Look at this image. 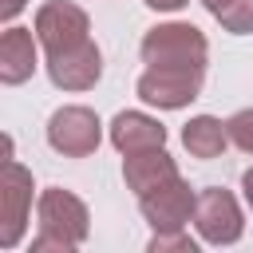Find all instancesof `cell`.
I'll list each match as a JSON object with an SVG mask.
<instances>
[{
  "mask_svg": "<svg viewBox=\"0 0 253 253\" xmlns=\"http://www.w3.org/2000/svg\"><path fill=\"white\" fill-rule=\"evenodd\" d=\"M87 32H91V20H87V12H83L79 4H71V0H47V4L36 12V40H40V47H43L47 55L67 51V47L91 40Z\"/></svg>",
  "mask_w": 253,
  "mask_h": 253,
  "instance_id": "52a82bcc",
  "label": "cell"
},
{
  "mask_svg": "<svg viewBox=\"0 0 253 253\" xmlns=\"http://www.w3.org/2000/svg\"><path fill=\"white\" fill-rule=\"evenodd\" d=\"M24 8H28V0H0V20H4V24H12Z\"/></svg>",
  "mask_w": 253,
  "mask_h": 253,
  "instance_id": "e0dca14e",
  "label": "cell"
},
{
  "mask_svg": "<svg viewBox=\"0 0 253 253\" xmlns=\"http://www.w3.org/2000/svg\"><path fill=\"white\" fill-rule=\"evenodd\" d=\"M123 178H126V190H134L138 198L166 186L170 178H178V166L174 158L166 154V146H154V150H138V154H126L123 158Z\"/></svg>",
  "mask_w": 253,
  "mask_h": 253,
  "instance_id": "8fae6325",
  "label": "cell"
},
{
  "mask_svg": "<svg viewBox=\"0 0 253 253\" xmlns=\"http://www.w3.org/2000/svg\"><path fill=\"white\" fill-rule=\"evenodd\" d=\"M36 63H40V59H36V40H32V32L8 24L4 36H0V83L16 87V83L32 79Z\"/></svg>",
  "mask_w": 253,
  "mask_h": 253,
  "instance_id": "7c38bea8",
  "label": "cell"
},
{
  "mask_svg": "<svg viewBox=\"0 0 253 253\" xmlns=\"http://www.w3.org/2000/svg\"><path fill=\"white\" fill-rule=\"evenodd\" d=\"M194 225H198V233H202L206 245H233L245 233L241 206L221 186H206L198 194V202H194Z\"/></svg>",
  "mask_w": 253,
  "mask_h": 253,
  "instance_id": "8992f818",
  "label": "cell"
},
{
  "mask_svg": "<svg viewBox=\"0 0 253 253\" xmlns=\"http://www.w3.org/2000/svg\"><path fill=\"white\" fill-rule=\"evenodd\" d=\"M142 63L146 67H206L210 43L194 24H158L142 36Z\"/></svg>",
  "mask_w": 253,
  "mask_h": 253,
  "instance_id": "7a4b0ae2",
  "label": "cell"
},
{
  "mask_svg": "<svg viewBox=\"0 0 253 253\" xmlns=\"http://www.w3.org/2000/svg\"><path fill=\"white\" fill-rule=\"evenodd\" d=\"M32 170L20 166L16 158L4 162L0 174V249H16L24 229H28V210H32Z\"/></svg>",
  "mask_w": 253,
  "mask_h": 253,
  "instance_id": "5b68a950",
  "label": "cell"
},
{
  "mask_svg": "<svg viewBox=\"0 0 253 253\" xmlns=\"http://www.w3.org/2000/svg\"><path fill=\"white\" fill-rule=\"evenodd\" d=\"M186 0H146V8H154V12H178Z\"/></svg>",
  "mask_w": 253,
  "mask_h": 253,
  "instance_id": "d6986e66",
  "label": "cell"
},
{
  "mask_svg": "<svg viewBox=\"0 0 253 253\" xmlns=\"http://www.w3.org/2000/svg\"><path fill=\"white\" fill-rule=\"evenodd\" d=\"M47 142L63 158H87L103 142V123L91 107H59L47 119Z\"/></svg>",
  "mask_w": 253,
  "mask_h": 253,
  "instance_id": "277c9868",
  "label": "cell"
},
{
  "mask_svg": "<svg viewBox=\"0 0 253 253\" xmlns=\"http://www.w3.org/2000/svg\"><path fill=\"white\" fill-rule=\"evenodd\" d=\"M182 146H186L194 158L210 162V158H217V154L229 146V126H225L221 119H213V115H194V119L182 126Z\"/></svg>",
  "mask_w": 253,
  "mask_h": 253,
  "instance_id": "4fadbf2b",
  "label": "cell"
},
{
  "mask_svg": "<svg viewBox=\"0 0 253 253\" xmlns=\"http://www.w3.org/2000/svg\"><path fill=\"white\" fill-rule=\"evenodd\" d=\"M225 126H229V142H233V146H241L245 154H253V107H245V111L229 115V119H225Z\"/></svg>",
  "mask_w": 253,
  "mask_h": 253,
  "instance_id": "5bb4252c",
  "label": "cell"
},
{
  "mask_svg": "<svg viewBox=\"0 0 253 253\" xmlns=\"http://www.w3.org/2000/svg\"><path fill=\"white\" fill-rule=\"evenodd\" d=\"M202 4H206V12H210V16L217 20V16H221V12H229V8L237 4V0H202Z\"/></svg>",
  "mask_w": 253,
  "mask_h": 253,
  "instance_id": "ac0fdd59",
  "label": "cell"
},
{
  "mask_svg": "<svg viewBox=\"0 0 253 253\" xmlns=\"http://www.w3.org/2000/svg\"><path fill=\"white\" fill-rule=\"evenodd\" d=\"M146 249H150V253H166V249H178V253H198V241H194L186 229H174V233H154Z\"/></svg>",
  "mask_w": 253,
  "mask_h": 253,
  "instance_id": "2e32d148",
  "label": "cell"
},
{
  "mask_svg": "<svg viewBox=\"0 0 253 253\" xmlns=\"http://www.w3.org/2000/svg\"><path fill=\"white\" fill-rule=\"evenodd\" d=\"M206 67H146L134 83L138 99L158 111H182L202 95Z\"/></svg>",
  "mask_w": 253,
  "mask_h": 253,
  "instance_id": "3957f363",
  "label": "cell"
},
{
  "mask_svg": "<svg viewBox=\"0 0 253 253\" xmlns=\"http://www.w3.org/2000/svg\"><path fill=\"white\" fill-rule=\"evenodd\" d=\"M36 213H40V233L32 237V253H47V249L71 253L87 241L91 217H87V206L71 190H59V186L43 190L36 202Z\"/></svg>",
  "mask_w": 253,
  "mask_h": 253,
  "instance_id": "6da1fadb",
  "label": "cell"
},
{
  "mask_svg": "<svg viewBox=\"0 0 253 253\" xmlns=\"http://www.w3.org/2000/svg\"><path fill=\"white\" fill-rule=\"evenodd\" d=\"M47 75H51V83L59 91H87L103 75V55H99V47L91 40H83V43H75L67 51L47 55Z\"/></svg>",
  "mask_w": 253,
  "mask_h": 253,
  "instance_id": "9c48e42d",
  "label": "cell"
},
{
  "mask_svg": "<svg viewBox=\"0 0 253 253\" xmlns=\"http://www.w3.org/2000/svg\"><path fill=\"white\" fill-rule=\"evenodd\" d=\"M217 20H221L225 32H233V36H249V32H253V0H237V4H233L229 12H221Z\"/></svg>",
  "mask_w": 253,
  "mask_h": 253,
  "instance_id": "9a60e30c",
  "label": "cell"
},
{
  "mask_svg": "<svg viewBox=\"0 0 253 253\" xmlns=\"http://www.w3.org/2000/svg\"><path fill=\"white\" fill-rule=\"evenodd\" d=\"M241 190H245V202H249V210H253V166L241 174Z\"/></svg>",
  "mask_w": 253,
  "mask_h": 253,
  "instance_id": "ffe728a7",
  "label": "cell"
},
{
  "mask_svg": "<svg viewBox=\"0 0 253 253\" xmlns=\"http://www.w3.org/2000/svg\"><path fill=\"white\" fill-rule=\"evenodd\" d=\"M111 146L119 154H138V150H154L166 146V126L142 111H119L111 119Z\"/></svg>",
  "mask_w": 253,
  "mask_h": 253,
  "instance_id": "30bf717a",
  "label": "cell"
},
{
  "mask_svg": "<svg viewBox=\"0 0 253 253\" xmlns=\"http://www.w3.org/2000/svg\"><path fill=\"white\" fill-rule=\"evenodd\" d=\"M194 202H198V194L190 190V182L170 178L166 186L142 194L138 210H142V217L154 233H174V229H186V221L194 217Z\"/></svg>",
  "mask_w": 253,
  "mask_h": 253,
  "instance_id": "ba28073f",
  "label": "cell"
}]
</instances>
